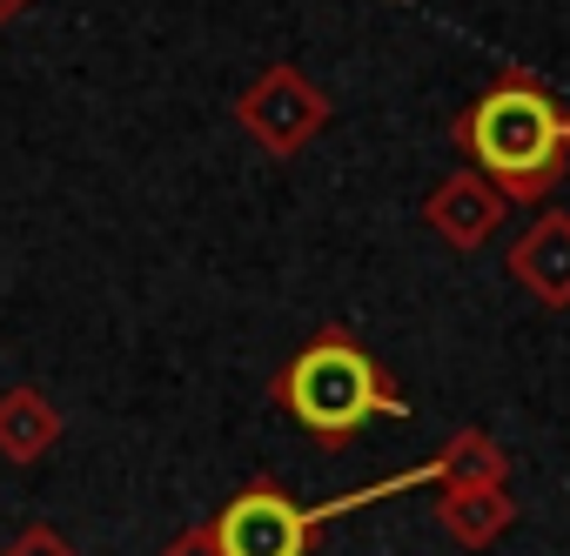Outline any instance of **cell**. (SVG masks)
Here are the masks:
<instances>
[{
    "label": "cell",
    "mask_w": 570,
    "mask_h": 556,
    "mask_svg": "<svg viewBox=\"0 0 570 556\" xmlns=\"http://www.w3.org/2000/svg\"><path fill=\"white\" fill-rule=\"evenodd\" d=\"M416 483H436V469L423 463V469H403V476H390V483H363V489H350V496H330V503H316V509H303L282 483H248V489H235V496L222 503V516H215L208 529H215V549H222V556H309V536H316L323 523L356 516V509H370V503H383V496H403V489H416Z\"/></svg>",
    "instance_id": "3"
},
{
    "label": "cell",
    "mask_w": 570,
    "mask_h": 556,
    "mask_svg": "<svg viewBox=\"0 0 570 556\" xmlns=\"http://www.w3.org/2000/svg\"><path fill=\"white\" fill-rule=\"evenodd\" d=\"M503 215H510V201H503L476 168H470V175H443V181L430 188V201H423V221H430L436 241L456 248V255L483 248V241L503 228Z\"/></svg>",
    "instance_id": "5"
},
{
    "label": "cell",
    "mask_w": 570,
    "mask_h": 556,
    "mask_svg": "<svg viewBox=\"0 0 570 556\" xmlns=\"http://www.w3.org/2000/svg\"><path fill=\"white\" fill-rule=\"evenodd\" d=\"M161 556H222V549H215V529H208V523H188Z\"/></svg>",
    "instance_id": "11"
},
{
    "label": "cell",
    "mask_w": 570,
    "mask_h": 556,
    "mask_svg": "<svg viewBox=\"0 0 570 556\" xmlns=\"http://www.w3.org/2000/svg\"><path fill=\"white\" fill-rule=\"evenodd\" d=\"M436 483L443 489H476V483H510V456L490 429H456L443 449H436Z\"/></svg>",
    "instance_id": "9"
},
{
    "label": "cell",
    "mask_w": 570,
    "mask_h": 556,
    "mask_svg": "<svg viewBox=\"0 0 570 556\" xmlns=\"http://www.w3.org/2000/svg\"><path fill=\"white\" fill-rule=\"evenodd\" d=\"M275 403L289 409L309 436L323 443H350L363 436L376 416H410V403L396 396L390 369L343 329H323L309 336L275 376Z\"/></svg>",
    "instance_id": "2"
},
{
    "label": "cell",
    "mask_w": 570,
    "mask_h": 556,
    "mask_svg": "<svg viewBox=\"0 0 570 556\" xmlns=\"http://www.w3.org/2000/svg\"><path fill=\"white\" fill-rule=\"evenodd\" d=\"M55 443H61V409L48 403V389L14 383L8 396H0V463L28 469V463H41Z\"/></svg>",
    "instance_id": "8"
},
{
    "label": "cell",
    "mask_w": 570,
    "mask_h": 556,
    "mask_svg": "<svg viewBox=\"0 0 570 556\" xmlns=\"http://www.w3.org/2000/svg\"><path fill=\"white\" fill-rule=\"evenodd\" d=\"M510 275L523 282L530 302L570 309V215H563V208H543V215L510 241Z\"/></svg>",
    "instance_id": "6"
},
{
    "label": "cell",
    "mask_w": 570,
    "mask_h": 556,
    "mask_svg": "<svg viewBox=\"0 0 570 556\" xmlns=\"http://www.w3.org/2000/svg\"><path fill=\"white\" fill-rule=\"evenodd\" d=\"M21 14H35V0H0V28L21 21Z\"/></svg>",
    "instance_id": "12"
},
{
    "label": "cell",
    "mask_w": 570,
    "mask_h": 556,
    "mask_svg": "<svg viewBox=\"0 0 570 556\" xmlns=\"http://www.w3.org/2000/svg\"><path fill=\"white\" fill-rule=\"evenodd\" d=\"M436 523H443L450 543H463V549H490L497 536H510V523H517V496H510V483L443 489V496H436Z\"/></svg>",
    "instance_id": "7"
},
{
    "label": "cell",
    "mask_w": 570,
    "mask_h": 556,
    "mask_svg": "<svg viewBox=\"0 0 570 556\" xmlns=\"http://www.w3.org/2000/svg\"><path fill=\"white\" fill-rule=\"evenodd\" d=\"M0 556H81V549H75L61 529H48V523H28V529L8 543V549H0Z\"/></svg>",
    "instance_id": "10"
},
{
    "label": "cell",
    "mask_w": 570,
    "mask_h": 556,
    "mask_svg": "<svg viewBox=\"0 0 570 556\" xmlns=\"http://www.w3.org/2000/svg\"><path fill=\"white\" fill-rule=\"evenodd\" d=\"M235 121L242 135L275 155V161H296L323 128H330V95L296 68V61H268L242 95H235Z\"/></svg>",
    "instance_id": "4"
},
{
    "label": "cell",
    "mask_w": 570,
    "mask_h": 556,
    "mask_svg": "<svg viewBox=\"0 0 570 556\" xmlns=\"http://www.w3.org/2000/svg\"><path fill=\"white\" fill-rule=\"evenodd\" d=\"M456 148L503 201H543L570 175V108L537 75H503L456 115Z\"/></svg>",
    "instance_id": "1"
}]
</instances>
